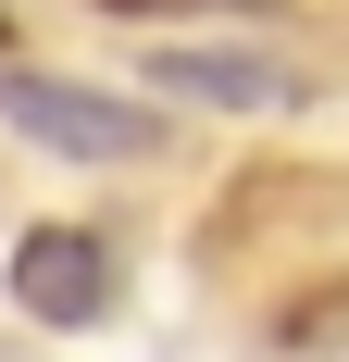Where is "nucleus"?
I'll use <instances>...</instances> for the list:
<instances>
[{
    "label": "nucleus",
    "mask_w": 349,
    "mask_h": 362,
    "mask_svg": "<svg viewBox=\"0 0 349 362\" xmlns=\"http://www.w3.org/2000/svg\"><path fill=\"white\" fill-rule=\"evenodd\" d=\"M0 125L37 138V150H63V163H150L162 150L150 100L88 88V75H37V63H0Z\"/></svg>",
    "instance_id": "nucleus-1"
},
{
    "label": "nucleus",
    "mask_w": 349,
    "mask_h": 362,
    "mask_svg": "<svg viewBox=\"0 0 349 362\" xmlns=\"http://www.w3.org/2000/svg\"><path fill=\"white\" fill-rule=\"evenodd\" d=\"M0 275H13V300L37 325H112V300H125V250L100 225H25Z\"/></svg>",
    "instance_id": "nucleus-2"
},
{
    "label": "nucleus",
    "mask_w": 349,
    "mask_h": 362,
    "mask_svg": "<svg viewBox=\"0 0 349 362\" xmlns=\"http://www.w3.org/2000/svg\"><path fill=\"white\" fill-rule=\"evenodd\" d=\"M150 88L200 100V112H300L312 100V75L275 63V50H150Z\"/></svg>",
    "instance_id": "nucleus-3"
},
{
    "label": "nucleus",
    "mask_w": 349,
    "mask_h": 362,
    "mask_svg": "<svg viewBox=\"0 0 349 362\" xmlns=\"http://www.w3.org/2000/svg\"><path fill=\"white\" fill-rule=\"evenodd\" d=\"M112 13H249V25H275V0H112Z\"/></svg>",
    "instance_id": "nucleus-4"
},
{
    "label": "nucleus",
    "mask_w": 349,
    "mask_h": 362,
    "mask_svg": "<svg viewBox=\"0 0 349 362\" xmlns=\"http://www.w3.org/2000/svg\"><path fill=\"white\" fill-rule=\"evenodd\" d=\"M0 37H13V25H0Z\"/></svg>",
    "instance_id": "nucleus-5"
}]
</instances>
